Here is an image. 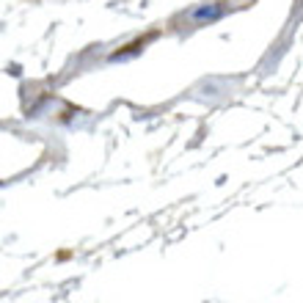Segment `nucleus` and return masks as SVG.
<instances>
[{"label":"nucleus","mask_w":303,"mask_h":303,"mask_svg":"<svg viewBox=\"0 0 303 303\" xmlns=\"http://www.w3.org/2000/svg\"><path fill=\"white\" fill-rule=\"evenodd\" d=\"M220 14H223V6L220 3H207V6H199V9L193 11V20L196 22H212V20H218Z\"/></svg>","instance_id":"nucleus-1"}]
</instances>
